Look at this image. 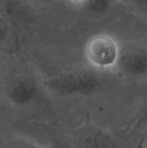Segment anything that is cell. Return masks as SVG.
<instances>
[{"label": "cell", "instance_id": "cell-1", "mask_svg": "<svg viewBox=\"0 0 147 148\" xmlns=\"http://www.w3.org/2000/svg\"><path fill=\"white\" fill-rule=\"evenodd\" d=\"M46 85L49 90L63 96L89 95L99 88L100 79L95 73L79 71L50 78Z\"/></svg>", "mask_w": 147, "mask_h": 148}, {"label": "cell", "instance_id": "cell-2", "mask_svg": "<svg viewBox=\"0 0 147 148\" xmlns=\"http://www.w3.org/2000/svg\"><path fill=\"white\" fill-rule=\"evenodd\" d=\"M118 52L115 40L105 35L94 36L86 46V54L89 62L99 67L106 68L115 64Z\"/></svg>", "mask_w": 147, "mask_h": 148}, {"label": "cell", "instance_id": "cell-3", "mask_svg": "<svg viewBox=\"0 0 147 148\" xmlns=\"http://www.w3.org/2000/svg\"><path fill=\"white\" fill-rule=\"evenodd\" d=\"M116 63L128 76L140 77L147 75V49L128 46L118 52Z\"/></svg>", "mask_w": 147, "mask_h": 148}, {"label": "cell", "instance_id": "cell-4", "mask_svg": "<svg viewBox=\"0 0 147 148\" xmlns=\"http://www.w3.org/2000/svg\"><path fill=\"white\" fill-rule=\"evenodd\" d=\"M74 143L77 148H114L109 134L92 125H84L76 132Z\"/></svg>", "mask_w": 147, "mask_h": 148}, {"label": "cell", "instance_id": "cell-5", "mask_svg": "<svg viewBox=\"0 0 147 148\" xmlns=\"http://www.w3.org/2000/svg\"><path fill=\"white\" fill-rule=\"evenodd\" d=\"M37 95V87L33 79L22 77L14 81L7 90V97L14 104L22 106L34 101Z\"/></svg>", "mask_w": 147, "mask_h": 148}, {"label": "cell", "instance_id": "cell-6", "mask_svg": "<svg viewBox=\"0 0 147 148\" xmlns=\"http://www.w3.org/2000/svg\"><path fill=\"white\" fill-rule=\"evenodd\" d=\"M86 10L94 14H103L108 10L111 0H84Z\"/></svg>", "mask_w": 147, "mask_h": 148}, {"label": "cell", "instance_id": "cell-7", "mask_svg": "<svg viewBox=\"0 0 147 148\" xmlns=\"http://www.w3.org/2000/svg\"><path fill=\"white\" fill-rule=\"evenodd\" d=\"M7 148H43L31 141L25 140H15L9 143Z\"/></svg>", "mask_w": 147, "mask_h": 148}, {"label": "cell", "instance_id": "cell-8", "mask_svg": "<svg viewBox=\"0 0 147 148\" xmlns=\"http://www.w3.org/2000/svg\"><path fill=\"white\" fill-rule=\"evenodd\" d=\"M8 25L5 18L2 15L0 16V42L2 41L7 35Z\"/></svg>", "mask_w": 147, "mask_h": 148}, {"label": "cell", "instance_id": "cell-9", "mask_svg": "<svg viewBox=\"0 0 147 148\" xmlns=\"http://www.w3.org/2000/svg\"><path fill=\"white\" fill-rule=\"evenodd\" d=\"M138 122L139 124H146L147 123V106L144 108L141 114L138 116Z\"/></svg>", "mask_w": 147, "mask_h": 148}, {"label": "cell", "instance_id": "cell-10", "mask_svg": "<svg viewBox=\"0 0 147 148\" xmlns=\"http://www.w3.org/2000/svg\"><path fill=\"white\" fill-rule=\"evenodd\" d=\"M34 1H38V2L46 3V2H50V1H53V0H34Z\"/></svg>", "mask_w": 147, "mask_h": 148}, {"label": "cell", "instance_id": "cell-11", "mask_svg": "<svg viewBox=\"0 0 147 148\" xmlns=\"http://www.w3.org/2000/svg\"><path fill=\"white\" fill-rule=\"evenodd\" d=\"M71 1H75V2H79V1H84V0H71Z\"/></svg>", "mask_w": 147, "mask_h": 148}, {"label": "cell", "instance_id": "cell-12", "mask_svg": "<svg viewBox=\"0 0 147 148\" xmlns=\"http://www.w3.org/2000/svg\"><path fill=\"white\" fill-rule=\"evenodd\" d=\"M1 15V7H0V16Z\"/></svg>", "mask_w": 147, "mask_h": 148}, {"label": "cell", "instance_id": "cell-13", "mask_svg": "<svg viewBox=\"0 0 147 148\" xmlns=\"http://www.w3.org/2000/svg\"><path fill=\"white\" fill-rule=\"evenodd\" d=\"M146 143H147V134H146Z\"/></svg>", "mask_w": 147, "mask_h": 148}]
</instances>
